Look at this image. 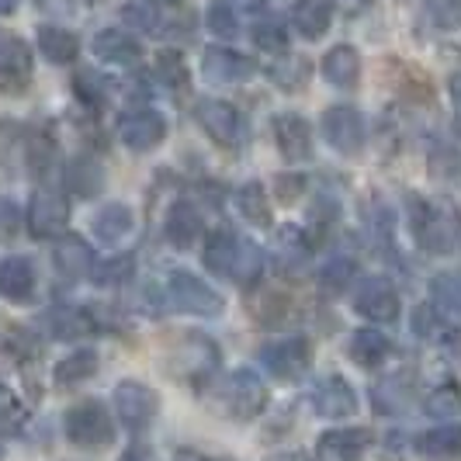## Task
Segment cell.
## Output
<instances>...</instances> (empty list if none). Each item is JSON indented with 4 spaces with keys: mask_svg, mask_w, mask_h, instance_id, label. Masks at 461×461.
Instances as JSON below:
<instances>
[{
    "mask_svg": "<svg viewBox=\"0 0 461 461\" xmlns=\"http://www.w3.org/2000/svg\"><path fill=\"white\" fill-rule=\"evenodd\" d=\"M267 461H309L302 451H285V455H275V458H267Z\"/></svg>",
    "mask_w": 461,
    "mask_h": 461,
    "instance_id": "obj_51",
    "label": "cell"
},
{
    "mask_svg": "<svg viewBox=\"0 0 461 461\" xmlns=\"http://www.w3.org/2000/svg\"><path fill=\"white\" fill-rule=\"evenodd\" d=\"M112 402H115L118 423L129 434H142L157 420V413H160V393L149 389L146 382H136V378L118 382L115 393H112Z\"/></svg>",
    "mask_w": 461,
    "mask_h": 461,
    "instance_id": "obj_6",
    "label": "cell"
},
{
    "mask_svg": "<svg viewBox=\"0 0 461 461\" xmlns=\"http://www.w3.org/2000/svg\"><path fill=\"white\" fill-rule=\"evenodd\" d=\"M323 77L333 87H340V91L357 87V80H361V56H357V49L354 46L330 49L323 56Z\"/></svg>",
    "mask_w": 461,
    "mask_h": 461,
    "instance_id": "obj_25",
    "label": "cell"
},
{
    "mask_svg": "<svg viewBox=\"0 0 461 461\" xmlns=\"http://www.w3.org/2000/svg\"><path fill=\"white\" fill-rule=\"evenodd\" d=\"M236 212L250 222V226H257V230H267L271 226V202H267V191H264V185H257V181H247V185L236 191Z\"/></svg>",
    "mask_w": 461,
    "mask_h": 461,
    "instance_id": "obj_30",
    "label": "cell"
},
{
    "mask_svg": "<svg viewBox=\"0 0 461 461\" xmlns=\"http://www.w3.org/2000/svg\"><path fill=\"white\" fill-rule=\"evenodd\" d=\"M292 24L302 39H323L333 24V4L330 0H302L292 11Z\"/></svg>",
    "mask_w": 461,
    "mask_h": 461,
    "instance_id": "obj_29",
    "label": "cell"
},
{
    "mask_svg": "<svg viewBox=\"0 0 461 461\" xmlns=\"http://www.w3.org/2000/svg\"><path fill=\"white\" fill-rule=\"evenodd\" d=\"M416 333H420V337H430V333H434V326H430V305H423V309H416Z\"/></svg>",
    "mask_w": 461,
    "mask_h": 461,
    "instance_id": "obj_48",
    "label": "cell"
},
{
    "mask_svg": "<svg viewBox=\"0 0 461 461\" xmlns=\"http://www.w3.org/2000/svg\"><path fill=\"white\" fill-rule=\"evenodd\" d=\"M202 264H205L215 277H226V281L240 285V288H250V285H257L260 275H264V254H260V247L250 243L247 236L232 232L230 226L215 230L205 240Z\"/></svg>",
    "mask_w": 461,
    "mask_h": 461,
    "instance_id": "obj_1",
    "label": "cell"
},
{
    "mask_svg": "<svg viewBox=\"0 0 461 461\" xmlns=\"http://www.w3.org/2000/svg\"><path fill=\"white\" fill-rule=\"evenodd\" d=\"M46 330L56 340H80V337H91L97 323L87 309L80 305H56L46 312Z\"/></svg>",
    "mask_w": 461,
    "mask_h": 461,
    "instance_id": "obj_22",
    "label": "cell"
},
{
    "mask_svg": "<svg viewBox=\"0 0 461 461\" xmlns=\"http://www.w3.org/2000/svg\"><path fill=\"white\" fill-rule=\"evenodd\" d=\"M323 139L344 157H357L365 149V139H368V129H365V118L357 108L350 104H333L323 112Z\"/></svg>",
    "mask_w": 461,
    "mask_h": 461,
    "instance_id": "obj_10",
    "label": "cell"
},
{
    "mask_svg": "<svg viewBox=\"0 0 461 461\" xmlns=\"http://www.w3.org/2000/svg\"><path fill=\"white\" fill-rule=\"evenodd\" d=\"M115 132L122 139V146H129L132 153H149L167 139V118L153 108H136V112L118 115Z\"/></svg>",
    "mask_w": 461,
    "mask_h": 461,
    "instance_id": "obj_11",
    "label": "cell"
},
{
    "mask_svg": "<svg viewBox=\"0 0 461 461\" xmlns=\"http://www.w3.org/2000/svg\"><path fill=\"white\" fill-rule=\"evenodd\" d=\"M94 56L104 59V63H112V67L125 69V67H136L139 59H142V46H139L129 32H122V28H104V32L94 35Z\"/></svg>",
    "mask_w": 461,
    "mask_h": 461,
    "instance_id": "obj_21",
    "label": "cell"
},
{
    "mask_svg": "<svg viewBox=\"0 0 461 461\" xmlns=\"http://www.w3.org/2000/svg\"><path fill=\"white\" fill-rule=\"evenodd\" d=\"M254 42L264 49V52H285V49H288V32H285L281 22L267 18V22H257Z\"/></svg>",
    "mask_w": 461,
    "mask_h": 461,
    "instance_id": "obj_40",
    "label": "cell"
},
{
    "mask_svg": "<svg viewBox=\"0 0 461 461\" xmlns=\"http://www.w3.org/2000/svg\"><path fill=\"white\" fill-rule=\"evenodd\" d=\"M427 413L434 416V420H451V416L461 413V389L455 382H444L438 385L434 393L427 395V406H423Z\"/></svg>",
    "mask_w": 461,
    "mask_h": 461,
    "instance_id": "obj_34",
    "label": "cell"
},
{
    "mask_svg": "<svg viewBox=\"0 0 461 461\" xmlns=\"http://www.w3.org/2000/svg\"><path fill=\"white\" fill-rule=\"evenodd\" d=\"M122 22L142 35H160L163 11L157 0H129V4H122Z\"/></svg>",
    "mask_w": 461,
    "mask_h": 461,
    "instance_id": "obj_32",
    "label": "cell"
},
{
    "mask_svg": "<svg viewBox=\"0 0 461 461\" xmlns=\"http://www.w3.org/2000/svg\"><path fill=\"white\" fill-rule=\"evenodd\" d=\"M63 181H67V187L77 198H94L104 187V167L94 157H73L63 167Z\"/></svg>",
    "mask_w": 461,
    "mask_h": 461,
    "instance_id": "obj_27",
    "label": "cell"
},
{
    "mask_svg": "<svg viewBox=\"0 0 461 461\" xmlns=\"http://www.w3.org/2000/svg\"><path fill=\"white\" fill-rule=\"evenodd\" d=\"M389 354H393V340H389L385 333H378V330H357V333L350 337V344H347V357L368 371L378 368V365H385Z\"/></svg>",
    "mask_w": 461,
    "mask_h": 461,
    "instance_id": "obj_24",
    "label": "cell"
},
{
    "mask_svg": "<svg viewBox=\"0 0 461 461\" xmlns=\"http://www.w3.org/2000/svg\"><path fill=\"white\" fill-rule=\"evenodd\" d=\"M22 226H24V212L14 205L11 198L0 194V243L18 240V236H22Z\"/></svg>",
    "mask_w": 461,
    "mask_h": 461,
    "instance_id": "obj_43",
    "label": "cell"
},
{
    "mask_svg": "<svg viewBox=\"0 0 461 461\" xmlns=\"http://www.w3.org/2000/svg\"><path fill=\"white\" fill-rule=\"evenodd\" d=\"M18 7V0H0V14H11Z\"/></svg>",
    "mask_w": 461,
    "mask_h": 461,
    "instance_id": "obj_52",
    "label": "cell"
},
{
    "mask_svg": "<svg viewBox=\"0 0 461 461\" xmlns=\"http://www.w3.org/2000/svg\"><path fill=\"white\" fill-rule=\"evenodd\" d=\"M350 281H354V264L350 260H330L323 271H320V288H323L326 295H344L347 288H350Z\"/></svg>",
    "mask_w": 461,
    "mask_h": 461,
    "instance_id": "obj_36",
    "label": "cell"
},
{
    "mask_svg": "<svg viewBox=\"0 0 461 461\" xmlns=\"http://www.w3.org/2000/svg\"><path fill=\"white\" fill-rule=\"evenodd\" d=\"M157 77L167 84V91H174V94L187 91V67L177 52H160V56H157Z\"/></svg>",
    "mask_w": 461,
    "mask_h": 461,
    "instance_id": "obj_35",
    "label": "cell"
},
{
    "mask_svg": "<svg viewBox=\"0 0 461 461\" xmlns=\"http://www.w3.org/2000/svg\"><path fill=\"white\" fill-rule=\"evenodd\" d=\"M447 91H451V104H455V122H458V132H461V73H455V77H451Z\"/></svg>",
    "mask_w": 461,
    "mask_h": 461,
    "instance_id": "obj_47",
    "label": "cell"
},
{
    "mask_svg": "<svg viewBox=\"0 0 461 461\" xmlns=\"http://www.w3.org/2000/svg\"><path fill=\"white\" fill-rule=\"evenodd\" d=\"M275 142L277 149H281V157L292 163H302L312 157V129H309V122L302 115H292V112H285V115L275 118Z\"/></svg>",
    "mask_w": 461,
    "mask_h": 461,
    "instance_id": "obj_19",
    "label": "cell"
},
{
    "mask_svg": "<svg viewBox=\"0 0 461 461\" xmlns=\"http://www.w3.org/2000/svg\"><path fill=\"white\" fill-rule=\"evenodd\" d=\"M91 230H94V236H97L101 243H108V247H112V243H122L129 232L136 230V212L129 205H122V202H108V205L91 219Z\"/></svg>",
    "mask_w": 461,
    "mask_h": 461,
    "instance_id": "obj_23",
    "label": "cell"
},
{
    "mask_svg": "<svg viewBox=\"0 0 461 461\" xmlns=\"http://www.w3.org/2000/svg\"><path fill=\"white\" fill-rule=\"evenodd\" d=\"M202 73H205V80H212V84L232 87V84H247L257 73V63L250 56L236 52V49L212 46V49H205V56H202Z\"/></svg>",
    "mask_w": 461,
    "mask_h": 461,
    "instance_id": "obj_14",
    "label": "cell"
},
{
    "mask_svg": "<svg viewBox=\"0 0 461 461\" xmlns=\"http://www.w3.org/2000/svg\"><path fill=\"white\" fill-rule=\"evenodd\" d=\"M97 368H101L97 350L80 347V350H69L67 357L52 368V378H56V385H59V389H73V385H84L87 378H94Z\"/></svg>",
    "mask_w": 461,
    "mask_h": 461,
    "instance_id": "obj_26",
    "label": "cell"
},
{
    "mask_svg": "<svg viewBox=\"0 0 461 461\" xmlns=\"http://www.w3.org/2000/svg\"><path fill=\"white\" fill-rule=\"evenodd\" d=\"M260 365L281 382H295L312 365V347L305 337H281L260 347Z\"/></svg>",
    "mask_w": 461,
    "mask_h": 461,
    "instance_id": "obj_9",
    "label": "cell"
},
{
    "mask_svg": "<svg viewBox=\"0 0 461 461\" xmlns=\"http://www.w3.org/2000/svg\"><path fill=\"white\" fill-rule=\"evenodd\" d=\"M24 423V406L18 395L0 385V434H18Z\"/></svg>",
    "mask_w": 461,
    "mask_h": 461,
    "instance_id": "obj_41",
    "label": "cell"
},
{
    "mask_svg": "<svg viewBox=\"0 0 461 461\" xmlns=\"http://www.w3.org/2000/svg\"><path fill=\"white\" fill-rule=\"evenodd\" d=\"M202 232H205V219H202L198 205H191V202H174L170 205L167 219H163V236L174 250H191L202 240Z\"/></svg>",
    "mask_w": 461,
    "mask_h": 461,
    "instance_id": "obj_16",
    "label": "cell"
},
{
    "mask_svg": "<svg viewBox=\"0 0 461 461\" xmlns=\"http://www.w3.org/2000/svg\"><path fill=\"white\" fill-rule=\"evenodd\" d=\"M52 264H56V275L67 281L97 275V257H94L91 243L80 236H59V247L52 250Z\"/></svg>",
    "mask_w": 461,
    "mask_h": 461,
    "instance_id": "obj_17",
    "label": "cell"
},
{
    "mask_svg": "<svg viewBox=\"0 0 461 461\" xmlns=\"http://www.w3.org/2000/svg\"><path fill=\"white\" fill-rule=\"evenodd\" d=\"M63 430H67L69 444H77L84 451H104L115 440V423L101 399H84V402L69 406L63 416Z\"/></svg>",
    "mask_w": 461,
    "mask_h": 461,
    "instance_id": "obj_4",
    "label": "cell"
},
{
    "mask_svg": "<svg viewBox=\"0 0 461 461\" xmlns=\"http://www.w3.org/2000/svg\"><path fill=\"white\" fill-rule=\"evenodd\" d=\"M215 402L232 420H254L267 406V385L250 368H240L215 385Z\"/></svg>",
    "mask_w": 461,
    "mask_h": 461,
    "instance_id": "obj_5",
    "label": "cell"
},
{
    "mask_svg": "<svg viewBox=\"0 0 461 461\" xmlns=\"http://www.w3.org/2000/svg\"><path fill=\"white\" fill-rule=\"evenodd\" d=\"M354 309L371 323H395L399 320V292L385 277H368L354 292Z\"/></svg>",
    "mask_w": 461,
    "mask_h": 461,
    "instance_id": "obj_13",
    "label": "cell"
},
{
    "mask_svg": "<svg viewBox=\"0 0 461 461\" xmlns=\"http://www.w3.org/2000/svg\"><path fill=\"white\" fill-rule=\"evenodd\" d=\"M73 91L77 97L84 101V104H104V97H108V84H104V77L101 73H94V69H80L77 77H73Z\"/></svg>",
    "mask_w": 461,
    "mask_h": 461,
    "instance_id": "obj_37",
    "label": "cell"
},
{
    "mask_svg": "<svg viewBox=\"0 0 461 461\" xmlns=\"http://www.w3.org/2000/svg\"><path fill=\"white\" fill-rule=\"evenodd\" d=\"M35 39H39V52L46 56L49 63H56V67H67V63H73V59L80 56V39H77L69 28L42 24V28L35 32Z\"/></svg>",
    "mask_w": 461,
    "mask_h": 461,
    "instance_id": "obj_28",
    "label": "cell"
},
{
    "mask_svg": "<svg viewBox=\"0 0 461 461\" xmlns=\"http://www.w3.org/2000/svg\"><path fill=\"white\" fill-rule=\"evenodd\" d=\"M271 80H275L277 87H285V91H295V87H302L309 80V63L305 59H285V63H277L271 69Z\"/></svg>",
    "mask_w": 461,
    "mask_h": 461,
    "instance_id": "obj_42",
    "label": "cell"
},
{
    "mask_svg": "<svg viewBox=\"0 0 461 461\" xmlns=\"http://www.w3.org/2000/svg\"><path fill=\"white\" fill-rule=\"evenodd\" d=\"M434 299H438L440 305L461 312V277H451V275L438 277V281H434Z\"/></svg>",
    "mask_w": 461,
    "mask_h": 461,
    "instance_id": "obj_45",
    "label": "cell"
},
{
    "mask_svg": "<svg viewBox=\"0 0 461 461\" xmlns=\"http://www.w3.org/2000/svg\"><path fill=\"white\" fill-rule=\"evenodd\" d=\"M122 461H153V447H146V444H132V447L122 455Z\"/></svg>",
    "mask_w": 461,
    "mask_h": 461,
    "instance_id": "obj_49",
    "label": "cell"
},
{
    "mask_svg": "<svg viewBox=\"0 0 461 461\" xmlns=\"http://www.w3.org/2000/svg\"><path fill=\"white\" fill-rule=\"evenodd\" d=\"M181 461H194V458H181Z\"/></svg>",
    "mask_w": 461,
    "mask_h": 461,
    "instance_id": "obj_53",
    "label": "cell"
},
{
    "mask_svg": "<svg viewBox=\"0 0 461 461\" xmlns=\"http://www.w3.org/2000/svg\"><path fill=\"white\" fill-rule=\"evenodd\" d=\"M208 28L219 39H236L240 35V18H236V11H232L226 0H215L208 7Z\"/></svg>",
    "mask_w": 461,
    "mask_h": 461,
    "instance_id": "obj_39",
    "label": "cell"
},
{
    "mask_svg": "<svg viewBox=\"0 0 461 461\" xmlns=\"http://www.w3.org/2000/svg\"><path fill=\"white\" fill-rule=\"evenodd\" d=\"M163 309L170 312H181V316H219L226 309L222 295L208 285L205 277L191 275V271H170L167 281H163V292H160Z\"/></svg>",
    "mask_w": 461,
    "mask_h": 461,
    "instance_id": "obj_3",
    "label": "cell"
},
{
    "mask_svg": "<svg viewBox=\"0 0 461 461\" xmlns=\"http://www.w3.org/2000/svg\"><path fill=\"white\" fill-rule=\"evenodd\" d=\"M375 410L378 413H399V410H406V402H410V389L399 382V378H382L378 385H375Z\"/></svg>",
    "mask_w": 461,
    "mask_h": 461,
    "instance_id": "obj_33",
    "label": "cell"
},
{
    "mask_svg": "<svg viewBox=\"0 0 461 461\" xmlns=\"http://www.w3.org/2000/svg\"><path fill=\"white\" fill-rule=\"evenodd\" d=\"M136 275V257L125 254V257H115V260H108V264H97V281L101 285H112V288H122V285H129Z\"/></svg>",
    "mask_w": 461,
    "mask_h": 461,
    "instance_id": "obj_38",
    "label": "cell"
},
{
    "mask_svg": "<svg viewBox=\"0 0 461 461\" xmlns=\"http://www.w3.org/2000/svg\"><path fill=\"white\" fill-rule=\"evenodd\" d=\"M32 84V49L22 35L0 28V94H22Z\"/></svg>",
    "mask_w": 461,
    "mask_h": 461,
    "instance_id": "obj_12",
    "label": "cell"
},
{
    "mask_svg": "<svg viewBox=\"0 0 461 461\" xmlns=\"http://www.w3.org/2000/svg\"><path fill=\"white\" fill-rule=\"evenodd\" d=\"M347 11H365V7H371L375 0H340Z\"/></svg>",
    "mask_w": 461,
    "mask_h": 461,
    "instance_id": "obj_50",
    "label": "cell"
},
{
    "mask_svg": "<svg viewBox=\"0 0 461 461\" xmlns=\"http://www.w3.org/2000/svg\"><path fill=\"white\" fill-rule=\"evenodd\" d=\"M420 455L434 461H451L461 458V427H438V430H427L416 440Z\"/></svg>",
    "mask_w": 461,
    "mask_h": 461,
    "instance_id": "obj_31",
    "label": "cell"
},
{
    "mask_svg": "<svg viewBox=\"0 0 461 461\" xmlns=\"http://www.w3.org/2000/svg\"><path fill=\"white\" fill-rule=\"evenodd\" d=\"M309 402L316 416H326V420H344L357 410V393L347 385L340 375H326L320 378L312 389H309Z\"/></svg>",
    "mask_w": 461,
    "mask_h": 461,
    "instance_id": "obj_15",
    "label": "cell"
},
{
    "mask_svg": "<svg viewBox=\"0 0 461 461\" xmlns=\"http://www.w3.org/2000/svg\"><path fill=\"white\" fill-rule=\"evenodd\" d=\"M305 177L302 174H277L275 177V194L285 202V205H292V202H299L302 194H305Z\"/></svg>",
    "mask_w": 461,
    "mask_h": 461,
    "instance_id": "obj_44",
    "label": "cell"
},
{
    "mask_svg": "<svg viewBox=\"0 0 461 461\" xmlns=\"http://www.w3.org/2000/svg\"><path fill=\"white\" fill-rule=\"evenodd\" d=\"M35 295V264L22 254H11L0 260V299L11 305H28Z\"/></svg>",
    "mask_w": 461,
    "mask_h": 461,
    "instance_id": "obj_18",
    "label": "cell"
},
{
    "mask_svg": "<svg viewBox=\"0 0 461 461\" xmlns=\"http://www.w3.org/2000/svg\"><path fill=\"white\" fill-rule=\"evenodd\" d=\"M87 4H91V0H87Z\"/></svg>",
    "mask_w": 461,
    "mask_h": 461,
    "instance_id": "obj_54",
    "label": "cell"
},
{
    "mask_svg": "<svg viewBox=\"0 0 461 461\" xmlns=\"http://www.w3.org/2000/svg\"><path fill=\"white\" fill-rule=\"evenodd\" d=\"M371 430L365 427H354V430H326L320 444H316V455L323 461H357L371 447Z\"/></svg>",
    "mask_w": 461,
    "mask_h": 461,
    "instance_id": "obj_20",
    "label": "cell"
},
{
    "mask_svg": "<svg viewBox=\"0 0 461 461\" xmlns=\"http://www.w3.org/2000/svg\"><path fill=\"white\" fill-rule=\"evenodd\" d=\"M440 347H444V354H447L451 361H461V326L458 330H447V333L440 337Z\"/></svg>",
    "mask_w": 461,
    "mask_h": 461,
    "instance_id": "obj_46",
    "label": "cell"
},
{
    "mask_svg": "<svg viewBox=\"0 0 461 461\" xmlns=\"http://www.w3.org/2000/svg\"><path fill=\"white\" fill-rule=\"evenodd\" d=\"M24 215H28V230H32L35 240H59V236H67L69 202L63 191H52V187L32 191Z\"/></svg>",
    "mask_w": 461,
    "mask_h": 461,
    "instance_id": "obj_7",
    "label": "cell"
},
{
    "mask_svg": "<svg viewBox=\"0 0 461 461\" xmlns=\"http://www.w3.org/2000/svg\"><path fill=\"white\" fill-rule=\"evenodd\" d=\"M410 230L420 250L455 254L461 243V212L447 198H410Z\"/></svg>",
    "mask_w": 461,
    "mask_h": 461,
    "instance_id": "obj_2",
    "label": "cell"
},
{
    "mask_svg": "<svg viewBox=\"0 0 461 461\" xmlns=\"http://www.w3.org/2000/svg\"><path fill=\"white\" fill-rule=\"evenodd\" d=\"M194 118H198V125L205 129V136L212 139L215 146H222V149H240V146L247 142V122H243V115L232 108L230 101L208 97V101H202V104L194 108Z\"/></svg>",
    "mask_w": 461,
    "mask_h": 461,
    "instance_id": "obj_8",
    "label": "cell"
}]
</instances>
